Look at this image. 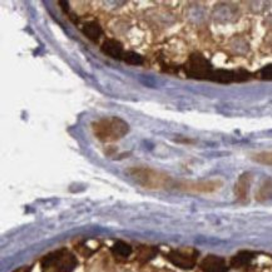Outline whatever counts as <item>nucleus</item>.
Listing matches in <instances>:
<instances>
[{
    "label": "nucleus",
    "mask_w": 272,
    "mask_h": 272,
    "mask_svg": "<svg viewBox=\"0 0 272 272\" xmlns=\"http://www.w3.org/2000/svg\"><path fill=\"white\" fill-rule=\"evenodd\" d=\"M127 174L143 188L149 191L176 188L177 182L164 172L149 167H132L127 169Z\"/></svg>",
    "instance_id": "1"
},
{
    "label": "nucleus",
    "mask_w": 272,
    "mask_h": 272,
    "mask_svg": "<svg viewBox=\"0 0 272 272\" xmlns=\"http://www.w3.org/2000/svg\"><path fill=\"white\" fill-rule=\"evenodd\" d=\"M92 132L98 141L103 143H112L127 136L129 124L119 117H106L91 124Z\"/></svg>",
    "instance_id": "2"
},
{
    "label": "nucleus",
    "mask_w": 272,
    "mask_h": 272,
    "mask_svg": "<svg viewBox=\"0 0 272 272\" xmlns=\"http://www.w3.org/2000/svg\"><path fill=\"white\" fill-rule=\"evenodd\" d=\"M187 77L194 79H207L211 81L213 76V67L202 54L194 53L189 57L188 62L183 67Z\"/></svg>",
    "instance_id": "3"
},
{
    "label": "nucleus",
    "mask_w": 272,
    "mask_h": 272,
    "mask_svg": "<svg viewBox=\"0 0 272 272\" xmlns=\"http://www.w3.org/2000/svg\"><path fill=\"white\" fill-rule=\"evenodd\" d=\"M222 187L219 179H202V181H179L176 188L187 193H213Z\"/></svg>",
    "instance_id": "4"
},
{
    "label": "nucleus",
    "mask_w": 272,
    "mask_h": 272,
    "mask_svg": "<svg viewBox=\"0 0 272 272\" xmlns=\"http://www.w3.org/2000/svg\"><path fill=\"white\" fill-rule=\"evenodd\" d=\"M198 252L194 249H172L166 254V258L182 269H192L196 266Z\"/></svg>",
    "instance_id": "5"
},
{
    "label": "nucleus",
    "mask_w": 272,
    "mask_h": 272,
    "mask_svg": "<svg viewBox=\"0 0 272 272\" xmlns=\"http://www.w3.org/2000/svg\"><path fill=\"white\" fill-rule=\"evenodd\" d=\"M43 263L44 266L47 264V267H58L61 272H72L77 266L76 258L67 251H58L56 253L49 254L44 258Z\"/></svg>",
    "instance_id": "6"
},
{
    "label": "nucleus",
    "mask_w": 272,
    "mask_h": 272,
    "mask_svg": "<svg viewBox=\"0 0 272 272\" xmlns=\"http://www.w3.org/2000/svg\"><path fill=\"white\" fill-rule=\"evenodd\" d=\"M251 78V73L247 71H227V69H214L211 81L218 83H233V82H244Z\"/></svg>",
    "instance_id": "7"
},
{
    "label": "nucleus",
    "mask_w": 272,
    "mask_h": 272,
    "mask_svg": "<svg viewBox=\"0 0 272 272\" xmlns=\"http://www.w3.org/2000/svg\"><path fill=\"white\" fill-rule=\"evenodd\" d=\"M199 267L203 272H227L228 271V266H227L226 261H224L222 257L213 256V254H209V256L204 257L203 259L199 263Z\"/></svg>",
    "instance_id": "8"
},
{
    "label": "nucleus",
    "mask_w": 272,
    "mask_h": 272,
    "mask_svg": "<svg viewBox=\"0 0 272 272\" xmlns=\"http://www.w3.org/2000/svg\"><path fill=\"white\" fill-rule=\"evenodd\" d=\"M101 49L106 56L111 57V58L113 59H118V61L123 59L124 53H126L123 48V44L119 41H117V39L112 38L106 39V41L102 43Z\"/></svg>",
    "instance_id": "9"
},
{
    "label": "nucleus",
    "mask_w": 272,
    "mask_h": 272,
    "mask_svg": "<svg viewBox=\"0 0 272 272\" xmlns=\"http://www.w3.org/2000/svg\"><path fill=\"white\" fill-rule=\"evenodd\" d=\"M81 29L84 36H86L89 41L94 42V43H97V42L99 41V38L102 37V34H103V29H102V27L99 26L96 21L87 22V23H84L83 26L81 27Z\"/></svg>",
    "instance_id": "10"
},
{
    "label": "nucleus",
    "mask_w": 272,
    "mask_h": 272,
    "mask_svg": "<svg viewBox=\"0 0 272 272\" xmlns=\"http://www.w3.org/2000/svg\"><path fill=\"white\" fill-rule=\"evenodd\" d=\"M251 174L244 173L239 177L238 182L236 184V196L239 201H246L248 197V189L251 186Z\"/></svg>",
    "instance_id": "11"
},
{
    "label": "nucleus",
    "mask_w": 272,
    "mask_h": 272,
    "mask_svg": "<svg viewBox=\"0 0 272 272\" xmlns=\"http://www.w3.org/2000/svg\"><path fill=\"white\" fill-rule=\"evenodd\" d=\"M253 257H254V253H252V252L242 251L232 258L231 266L234 267V268H243V267H247L249 263H251Z\"/></svg>",
    "instance_id": "12"
},
{
    "label": "nucleus",
    "mask_w": 272,
    "mask_h": 272,
    "mask_svg": "<svg viewBox=\"0 0 272 272\" xmlns=\"http://www.w3.org/2000/svg\"><path fill=\"white\" fill-rule=\"evenodd\" d=\"M112 252H113L114 256L119 257V258H128L132 254V247L126 242L118 241L112 247Z\"/></svg>",
    "instance_id": "13"
},
{
    "label": "nucleus",
    "mask_w": 272,
    "mask_h": 272,
    "mask_svg": "<svg viewBox=\"0 0 272 272\" xmlns=\"http://www.w3.org/2000/svg\"><path fill=\"white\" fill-rule=\"evenodd\" d=\"M256 197L258 201H267V199L272 198V181L271 179H267V181L262 184Z\"/></svg>",
    "instance_id": "14"
},
{
    "label": "nucleus",
    "mask_w": 272,
    "mask_h": 272,
    "mask_svg": "<svg viewBox=\"0 0 272 272\" xmlns=\"http://www.w3.org/2000/svg\"><path fill=\"white\" fill-rule=\"evenodd\" d=\"M251 159L259 164L272 167V152H259V153H254L251 156Z\"/></svg>",
    "instance_id": "15"
},
{
    "label": "nucleus",
    "mask_w": 272,
    "mask_h": 272,
    "mask_svg": "<svg viewBox=\"0 0 272 272\" xmlns=\"http://www.w3.org/2000/svg\"><path fill=\"white\" fill-rule=\"evenodd\" d=\"M123 61L126 63L132 64V66H141L143 64V57L136 52H126L123 57Z\"/></svg>",
    "instance_id": "16"
},
{
    "label": "nucleus",
    "mask_w": 272,
    "mask_h": 272,
    "mask_svg": "<svg viewBox=\"0 0 272 272\" xmlns=\"http://www.w3.org/2000/svg\"><path fill=\"white\" fill-rule=\"evenodd\" d=\"M259 77L263 81H272V64H268V66L263 67V68L259 71Z\"/></svg>",
    "instance_id": "17"
}]
</instances>
